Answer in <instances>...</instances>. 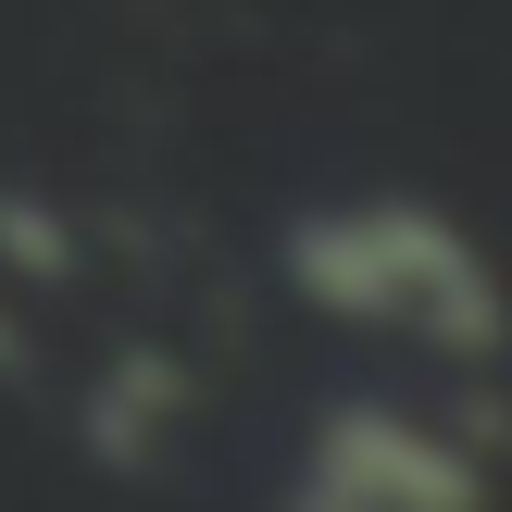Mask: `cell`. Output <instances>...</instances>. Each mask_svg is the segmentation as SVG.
Listing matches in <instances>:
<instances>
[{"label":"cell","instance_id":"6da1fadb","mask_svg":"<svg viewBox=\"0 0 512 512\" xmlns=\"http://www.w3.org/2000/svg\"><path fill=\"white\" fill-rule=\"evenodd\" d=\"M300 288L338 300V313H375V325H425V338H450V350H488V338H500L488 263H475L438 213H413V200L300 225Z\"/></svg>","mask_w":512,"mask_h":512},{"label":"cell","instance_id":"7a4b0ae2","mask_svg":"<svg viewBox=\"0 0 512 512\" xmlns=\"http://www.w3.org/2000/svg\"><path fill=\"white\" fill-rule=\"evenodd\" d=\"M300 512H475V463L450 438H425L413 413H338Z\"/></svg>","mask_w":512,"mask_h":512}]
</instances>
